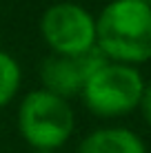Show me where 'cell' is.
Returning <instances> with one entry per match:
<instances>
[{"mask_svg":"<svg viewBox=\"0 0 151 153\" xmlns=\"http://www.w3.org/2000/svg\"><path fill=\"white\" fill-rule=\"evenodd\" d=\"M140 107H142V113H144V120L151 124V82L144 87L142 91V98H140Z\"/></svg>","mask_w":151,"mask_h":153,"instance_id":"cell-8","label":"cell"},{"mask_svg":"<svg viewBox=\"0 0 151 153\" xmlns=\"http://www.w3.org/2000/svg\"><path fill=\"white\" fill-rule=\"evenodd\" d=\"M109 58L100 49L91 47L80 56H49L40 65V80L45 91L54 93L62 100L82 93V87L100 67H105Z\"/></svg>","mask_w":151,"mask_h":153,"instance_id":"cell-5","label":"cell"},{"mask_svg":"<svg viewBox=\"0 0 151 153\" xmlns=\"http://www.w3.org/2000/svg\"><path fill=\"white\" fill-rule=\"evenodd\" d=\"M144 82L129 65L107 62L82 87V98L93 113L102 118L127 113L140 104Z\"/></svg>","mask_w":151,"mask_h":153,"instance_id":"cell-3","label":"cell"},{"mask_svg":"<svg viewBox=\"0 0 151 153\" xmlns=\"http://www.w3.org/2000/svg\"><path fill=\"white\" fill-rule=\"evenodd\" d=\"M33 153H56V151H51V149H36Z\"/></svg>","mask_w":151,"mask_h":153,"instance_id":"cell-9","label":"cell"},{"mask_svg":"<svg viewBox=\"0 0 151 153\" xmlns=\"http://www.w3.org/2000/svg\"><path fill=\"white\" fill-rule=\"evenodd\" d=\"M136 2H142V4H147V7H151V0H136Z\"/></svg>","mask_w":151,"mask_h":153,"instance_id":"cell-10","label":"cell"},{"mask_svg":"<svg viewBox=\"0 0 151 153\" xmlns=\"http://www.w3.org/2000/svg\"><path fill=\"white\" fill-rule=\"evenodd\" d=\"M18 126L33 149H58L74 131V111L69 102L38 89L22 100L18 109Z\"/></svg>","mask_w":151,"mask_h":153,"instance_id":"cell-2","label":"cell"},{"mask_svg":"<svg viewBox=\"0 0 151 153\" xmlns=\"http://www.w3.org/2000/svg\"><path fill=\"white\" fill-rule=\"evenodd\" d=\"M45 42L56 56H80L96 47V20L80 4H51L40 20Z\"/></svg>","mask_w":151,"mask_h":153,"instance_id":"cell-4","label":"cell"},{"mask_svg":"<svg viewBox=\"0 0 151 153\" xmlns=\"http://www.w3.org/2000/svg\"><path fill=\"white\" fill-rule=\"evenodd\" d=\"M20 84V67L9 53L0 51V107L9 102Z\"/></svg>","mask_w":151,"mask_h":153,"instance_id":"cell-7","label":"cell"},{"mask_svg":"<svg viewBox=\"0 0 151 153\" xmlns=\"http://www.w3.org/2000/svg\"><path fill=\"white\" fill-rule=\"evenodd\" d=\"M78 153H147L142 140L129 129H100L82 140Z\"/></svg>","mask_w":151,"mask_h":153,"instance_id":"cell-6","label":"cell"},{"mask_svg":"<svg viewBox=\"0 0 151 153\" xmlns=\"http://www.w3.org/2000/svg\"><path fill=\"white\" fill-rule=\"evenodd\" d=\"M96 45L107 58L144 62L151 58V7L136 0H113L96 20Z\"/></svg>","mask_w":151,"mask_h":153,"instance_id":"cell-1","label":"cell"}]
</instances>
